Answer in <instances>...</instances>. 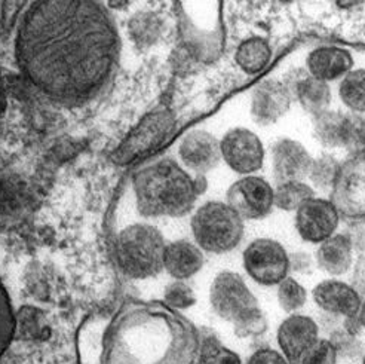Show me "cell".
Wrapping results in <instances>:
<instances>
[{
    "label": "cell",
    "instance_id": "obj_1",
    "mask_svg": "<svg viewBox=\"0 0 365 364\" xmlns=\"http://www.w3.org/2000/svg\"><path fill=\"white\" fill-rule=\"evenodd\" d=\"M15 56L23 75L42 94L76 103L98 94L110 79L119 36L100 2L41 0L21 18Z\"/></svg>",
    "mask_w": 365,
    "mask_h": 364
},
{
    "label": "cell",
    "instance_id": "obj_2",
    "mask_svg": "<svg viewBox=\"0 0 365 364\" xmlns=\"http://www.w3.org/2000/svg\"><path fill=\"white\" fill-rule=\"evenodd\" d=\"M200 330L163 302L130 300L108 320L101 364H195Z\"/></svg>",
    "mask_w": 365,
    "mask_h": 364
},
{
    "label": "cell",
    "instance_id": "obj_3",
    "mask_svg": "<svg viewBox=\"0 0 365 364\" xmlns=\"http://www.w3.org/2000/svg\"><path fill=\"white\" fill-rule=\"evenodd\" d=\"M137 208L144 217H182L204 193V176H190L171 158H163L140 168L133 178Z\"/></svg>",
    "mask_w": 365,
    "mask_h": 364
},
{
    "label": "cell",
    "instance_id": "obj_4",
    "mask_svg": "<svg viewBox=\"0 0 365 364\" xmlns=\"http://www.w3.org/2000/svg\"><path fill=\"white\" fill-rule=\"evenodd\" d=\"M167 241L162 232L148 223L123 228L113 243V259L122 274L131 280H148L163 271Z\"/></svg>",
    "mask_w": 365,
    "mask_h": 364
},
{
    "label": "cell",
    "instance_id": "obj_5",
    "mask_svg": "<svg viewBox=\"0 0 365 364\" xmlns=\"http://www.w3.org/2000/svg\"><path fill=\"white\" fill-rule=\"evenodd\" d=\"M177 16L181 39L199 61L211 63L222 56L225 46L222 4H177Z\"/></svg>",
    "mask_w": 365,
    "mask_h": 364
},
{
    "label": "cell",
    "instance_id": "obj_6",
    "mask_svg": "<svg viewBox=\"0 0 365 364\" xmlns=\"http://www.w3.org/2000/svg\"><path fill=\"white\" fill-rule=\"evenodd\" d=\"M195 244L211 254H226L242 243L245 223L240 214L222 201H208L192 216Z\"/></svg>",
    "mask_w": 365,
    "mask_h": 364
},
{
    "label": "cell",
    "instance_id": "obj_7",
    "mask_svg": "<svg viewBox=\"0 0 365 364\" xmlns=\"http://www.w3.org/2000/svg\"><path fill=\"white\" fill-rule=\"evenodd\" d=\"M175 116L170 108H155L144 115L134 128L112 152V161L116 166L125 167L144 156L150 155L168 140L175 130Z\"/></svg>",
    "mask_w": 365,
    "mask_h": 364
},
{
    "label": "cell",
    "instance_id": "obj_8",
    "mask_svg": "<svg viewBox=\"0 0 365 364\" xmlns=\"http://www.w3.org/2000/svg\"><path fill=\"white\" fill-rule=\"evenodd\" d=\"M330 193L340 221L348 225H365V152L351 155L340 163Z\"/></svg>",
    "mask_w": 365,
    "mask_h": 364
},
{
    "label": "cell",
    "instance_id": "obj_9",
    "mask_svg": "<svg viewBox=\"0 0 365 364\" xmlns=\"http://www.w3.org/2000/svg\"><path fill=\"white\" fill-rule=\"evenodd\" d=\"M210 303L217 317L232 324L260 308L245 280L233 271H222L215 275L210 287Z\"/></svg>",
    "mask_w": 365,
    "mask_h": 364
},
{
    "label": "cell",
    "instance_id": "obj_10",
    "mask_svg": "<svg viewBox=\"0 0 365 364\" xmlns=\"http://www.w3.org/2000/svg\"><path fill=\"white\" fill-rule=\"evenodd\" d=\"M242 265L248 277L260 285H278L289 274V254L272 238L251 241L242 253Z\"/></svg>",
    "mask_w": 365,
    "mask_h": 364
},
{
    "label": "cell",
    "instance_id": "obj_11",
    "mask_svg": "<svg viewBox=\"0 0 365 364\" xmlns=\"http://www.w3.org/2000/svg\"><path fill=\"white\" fill-rule=\"evenodd\" d=\"M226 204L240 214L242 221H260L272 213L273 188L259 176H245L227 189Z\"/></svg>",
    "mask_w": 365,
    "mask_h": 364
},
{
    "label": "cell",
    "instance_id": "obj_12",
    "mask_svg": "<svg viewBox=\"0 0 365 364\" xmlns=\"http://www.w3.org/2000/svg\"><path fill=\"white\" fill-rule=\"evenodd\" d=\"M222 159L241 176H254L263 168L264 146L260 137L248 128H232L220 140Z\"/></svg>",
    "mask_w": 365,
    "mask_h": 364
},
{
    "label": "cell",
    "instance_id": "obj_13",
    "mask_svg": "<svg viewBox=\"0 0 365 364\" xmlns=\"http://www.w3.org/2000/svg\"><path fill=\"white\" fill-rule=\"evenodd\" d=\"M294 225L303 241L321 244L336 233L340 216L330 199L314 196L296 211Z\"/></svg>",
    "mask_w": 365,
    "mask_h": 364
},
{
    "label": "cell",
    "instance_id": "obj_14",
    "mask_svg": "<svg viewBox=\"0 0 365 364\" xmlns=\"http://www.w3.org/2000/svg\"><path fill=\"white\" fill-rule=\"evenodd\" d=\"M317 320L303 314L288 315L278 327L277 342L281 354L289 364H300L304 354L319 339Z\"/></svg>",
    "mask_w": 365,
    "mask_h": 364
},
{
    "label": "cell",
    "instance_id": "obj_15",
    "mask_svg": "<svg viewBox=\"0 0 365 364\" xmlns=\"http://www.w3.org/2000/svg\"><path fill=\"white\" fill-rule=\"evenodd\" d=\"M272 176L277 186L288 181H304L314 158L303 144L291 138H279L272 146Z\"/></svg>",
    "mask_w": 365,
    "mask_h": 364
},
{
    "label": "cell",
    "instance_id": "obj_16",
    "mask_svg": "<svg viewBox=\"0 0 365 364\" xmlns=\"http://www.w3.org/2000/svg\"><path fill=\"white\" fill-rule=\"evenodd\" d=\"M178 156L189 171L204 176L222 161L220 140L205 130H195L181 138Z\"/></svg>",
    "mask_w": 365,
    "mask_h": 364
},
{
    "label": "cell",
    "instance_id": "obj_17",
    "mask_svg": "<svg viewBox=\"0 0 365 364\" xmlns=\"http://www.w3.org/2000/svg\"><path fill=\"white\" fill-rule=\"evenodd\" d=\"M291 96L287 85L277 79H264L252 89L251 116L255 123L267 126L278 122L291 106Z\"/></svg>",
    "mask_w": 365,
    "mask_h": 364
},
{
    "label": "cell",
    "instance_id": "obj_18",
    "mask_svg": "<svg viewBox=\"0 0 365 364\" xmlns=\"http://www.w3.org/2000/svg\"><path fill=\"white\" fill-rule=\"evenodd\" d=\"M312 298L322 313L340 318L358 317L362 298L349 284L336 278L324 280L312 290Z\"/></svg>",
    "mask_w": 365,
    "mask_h": 364
},
{
    "label": "cell",
    "instance_id": "obj_19",
    "mask_svg": "<svg viewBox=\"0 0 365 364\" xmlns=\"http://www.w3.org/2000/svg\"><path fill=\"white\" fill-rule=\"evenodd\" d=\"M307 75L325 84L343 79L354 70L352 54L339 46H319L309 52L306 59Z\"/></svg>",
    "mask_w": 365,
    "mask_h": 364
},
{
    "label": "cell",
    "instance_id": "obj_20",
    "mask_svg": "<svg viewBox=\"0 0 365 364\" xmlns=\"http://www.w3.org/2000/svg\"><path fill=\"white\" fill-rule=\"evenodd\" d=\"M205 263L204 251L195 243L177 240L167 244L163 254V271L177 281H187L202 269Z\"/></svg>",
    "mask_w": 365,
    "mask_h": 364
},
{
    "label": "cell",
    "instance_id": "obj_21",
    "mask_svg": "<svg viewBox=\"0 0 365 364\" xmlns=\"http://www.w3.org/2000/svg\"><path fill=\"white\" fill-rule=\"evenodd\" d=\"M315 263L331 277H340L349 272L354 263V250L346 235L334 233L331 238L321 243L315 254Z\"/></svg>",
    "mask_w": 365,
    "mask_h": 364
},
{
    "label": "cell",
    "instance_id": "obj_22",
    "mask_svg": "<svg viewBox=\"0 0 365 364\" xmlns=\"http://www.w3.org/2000/svg\"><path fill=\"white\" fill-rule=\"evenodd\" d=\"M288 89L293 98H296L304 111L312 116L328 111V106L331 103L330 84H325L309 75L294 81V85Z\"/></svg>",
    "mask_w": 365,
    "mask_h": 364
},
{
    "label": "cell",
    "instance_id": "obj_23",
    "mask_svg": "<svg viewBox=\"0 0 365 364\" xmlns=\"http://www.w3.org/2000/svg\"><path fill=\"white\" fill-rule=\"evenodd\" d=\"M272 60L270 44L260 36L245 39L236 48L235 61L247 75H257L263 71Z\"/></svg>",
    "mask_w": 365,
    "mask_h": 364
},
{
    "label": "cell",
    "instance_id": "obj_24",
    "mask_svg": "<svg viewBox=\"0 0 365 364\" xmlns=\"http://www.w3.org/2000/svg\"><path fill=\"white\" fill-rule=\"evenodd\" d=\"M195 364H244V361L238 353L227 348L212 332L202 330Z\"/></svg>",
    "mask_w": 365,
    "mask_h": 364
},
{
    "label": "cell",
    "instance_id": "obj_25",
    "mask_svg": "<svg viewBox=\"0 0 365 364\" xmlns=\"http://www.w3.org/2000/svg\"><path fill=\"white\" fill-rule=\"evenodd\" d=\"M337 149L349 155L365 152V116L358 113H343L339 125Z\"/></svg>",
    "mask_w": 365,
    "mask_h": 364
},
{
    "label": "cell",
    "instance_id": "obj_26",
    "mask_svg": "<svg viewBox=\"0 0 365 364\" xmlns=\"http://www.w3.org/2000/svg\"><path fill=\"white\" fill-rule=\"evenodd\" d=\"M339 96L352 113L365 115V69H354L340 81Z\"/></svg>",
    "mask_w": 365,
    "mask_h": 364
},
{
    "label": "cell",
    "instance_id": "obj_27",
    "mask_svg": "<svg viewBox=\"0 0 365 364\" xmlns=\"http://www.w3.org/2000/svg\"><path fill=\"white\" fill-rule=\"evenodd\" d=\"M315 196L314 188L304 181H288L273 188V203L282 211H297L306 201Z\"/></svg>",
    "mask_w": 365,
    "mask_h": 364
},
{
    "label": "cell",
    "instance_id": "obj_28",
    "mask_svg": "<svg viewBox=\"0 0 365 364\" xmlns=\"http://www.w3.org/2000/svg\"><path fill=\"white\" fill-rule=\"evenodd\" d=\"M18 330V317L6 287L0 280V360L8 353Z\"/></svg>",
    "mask_w": 365,
    "mask_h": 364
},
{
    "label": "cell",
    "instance_id": "obj_29",
    "mask_svg": "<svg viewBox=\"0 0 365 364\" xmlns=\"http://www.w3.org/2000/svg\"><path fill=\"white\" fill-rule=\"evenodd\" d=\"M340 163L341 162L330 155H322L314 159L312 167H310L307 174L312 188H317L322 192H331L340 170Z\"/></svg>",
    "mask_w": 365,
    "mask_h": 364
},
{
    "label": "cell",
    "instance_id": "obj_30",
    "mask_svg": "<svg viewBox=\"0 0 365 364\" xmlns=\"http://www.w3.org/2000/svg\"><path fill=\"white\" fill-rule=\"evenodd\" d=\"M277 298L284 313L299 314L307 302V291L296 278L288 275L277 285Z\"/></svg>",
    "mask_w": 365,
    "mask_h": 364
},
{
    "label": "cell",
    "instance_id": "obj_31",
    "mask_svg": "<svg viewBox=\"0 0 365 364\" xmlns=\"http://www.w3.org/2000/svg\"><path fill=\"white\" fill-rule=\"evenodd\" d=\"M341 112L328 111L314 116V136L325 148L337 149Z\"/></svg>",
    "mask_w": 365,
    "mask_h": 364
},
{
    "label": "cell",
    "instance_id": "obj_32",
    "mask_svg": "<svg viewBox=\"0 0 365 364\" xmlns=\"http://www.w3.org/2000/svg\"><path fill=\"white\" fill-rule=\"evenodd\" d=\"M267 329L269 323L262 308L254 309L241 320L233 323V332L241 339H259L267 332Z\"/></svg>",
    "mask_w": 365,
    "mask_h": 364
},
{
    "label": "cell",
    "instance_id": "obj_33",
    "mask_svg": "<svg viewBox=\"0 0 365 364\" xmlns=\"http://www.w3.org/2000/svg\"><path fill=\"white\" fill-rule=\"evenodd\" d=\"M163 303L174 311H182L196 303V295L186 281L174 280L163 290Z\"/></svg>",
    "mask_w": 365,
    "mask_h": 364
},
{
    "label": "cell",
    "instance_id": "obj_34",
    "mask_svg": "<svg viewBox=\"0 0 365 364\" xmlns=\"http://www.w3.org/2000/svg\"><path fill=\"white\" fill-rule=\"evenodd\" d=\"M330 342L333 343V347L339 355V358L344 360H356L359 357H364V345L359 340L358 336L346 332L343 327H340L339 330L333 332L330 335Z\"/></svg>",
    "mask_w": 365,
    "mask_h": 364
},
{
    "label": "cell",
    "instance_id": "obj_35",
    "mask_svg": "<svg viewBox=\"0 0 365 364\" xmlns=\"http://www.w3.org/2000/svg\"><path fill=\"white\" fill-rule=\"evenodd\" d=\"M337 361L339 355L330 339L319 338L314 347L304 354L300 364H337Z\"/></svg>",
    "mask_w": 365,
    "mask_h": 364
},
{
    "label": "cell",
    "instance_id": "obj_36",
    "mask_svg": "<svg viewBox=\"0 0 365 364\" xmlns=\"http://www.w3.org/2000/svg\"><path fill=\"white\" fill-rule=\"evenodd\" d=\"M245 364H289L279 350L270 347H259L247 358Z\"/></svg>",
    "mask_w": 365,
    "mask_h": 364
},
{
    "label": "cell",
    "instance_id": "obj_37",
    "mask_svg": "<svg viewBox=\"0 0 365 364\" xmlns=\"http://www.w3.org/2000/svg\"><path fill=\"white\" fill-rule=\"evenodd\" d=\"M315 268V259L306 251H294L289 254V272L300 275H310Z\"/></svg>",
    "mask_w": 365,
    "mask_h": 364
},
{
    "label": "cell",
    "instance_id": "obj_38",
    "mask_svg": "<svg viewBox=\"0 0 365 364\" xmlns=\"http://www.w3.org/2000/svg\"><path fill=\"white\" fill-rule=\"evenodd\" d=\"M159 29H160V23L158 21L156 16H152V15L141 16L137 21V36H140V39L143 42H148V44L153 42L158 38Z\"/></svg>",
    "mask_w": 365,
    "mask_h": 364
},
{
    "label": "cell",
    "instance_id": "obj_39",
    "mask_svg": "<svg viewBox=\"0 0 365 364\" xmlns=\"http://www.w3.org/2000/svg\"><path fill=\"white\" fill-rule=\"evenodd\" d=\"M351 285L358 291V295L365 298V254H359V258L352 266Z\"/></svg>",
    "mask_w": 365,
    "mask_h": 364
},
{
    "label": "cell",
    "instance_id": "obj_40",
    "mask_svg": "<svg viewBox=\"0 0 365 364\" xmlns=\"http://www.w3.org/2000/svg\"><path fill=\"white\" fill-rule=\"evenodd\" d=\"M343 233L349 240L354 253L362 254L365 251V225H349Z\"/></svg>",
    "mask_w": 365,
    "mask_h": 364
},
{
    "label": "cell",
    "instance_id": "obj_41",
    "mask_svg": "<svg viewBox=\"0 0 365 364\" xmlns=\"http://www.w3.org/2000/svg\"><path fill=\"white\" fill-rule=\"evenodd\" d=\"M317 324L319 327V330H324L327 332L328 335H331L333 332L339 330L340 327H343V318L337 317V315H333V314H327V313H322L321 311V315L319 318L317 320Z\"/></svg>",
    "mask_w": 365,
    "mask_h": 364
},
{
    "label": "cell",
    "instance_id": "obj_42",
    "mask_svg": "<svg viewBox=\"0 0 365 364\" xmlns=\"http://www.w3.org/2000/svg\"><path fill=\"white\" fill-rule=\"evenodd\" d=\"M358 321H359V324H361V329L365 332V298L362 299V303H361V308H359Z\"/></svg>",
    "mask_w": 365,
    "mask_h": 364
},
{
    "label": "cell",
    "instance_id": "obj_43",
    "mask_svg": "<svg viewBox=\"0 0 365 364\" xmlns=\"http://www.w3.org/2000/svg\"><path fill=\"white\" fill-rule=\"evenodd\" d=\"M4 98H5L4 84H2V76H0V113H2V111H4Z\"/></svg>",
    "mask_w": 365,
    "mask_h": 364
},
{
    "label": "cell",
    "instance_id": "obj_44",
    "mask_svg": "<svg viewBox=\"0 0 365 364\" xmlns=\"http://www.w3.org/2000/svg\"><path fill=\"white\" fill-rule=\"evenodd\" d=\"M362 364H365V354H364V357H362Z\"/></svg>",
    "mask_w": 365,
    "mask_h": 364
}]
</instances>
